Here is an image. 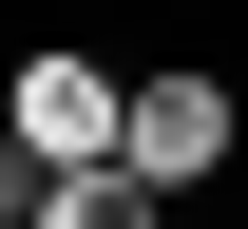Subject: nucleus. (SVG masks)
<instances>
[{
	"label": "nucleus",
	"instance_id": "nucleus-1",
	"mask_svg": "<svg viewBox=\"0 0 248 229\" xmlns=\"http://www.w3.org/2000/svg\"><path fill=\"white\" fill-rule=\"evenodd\" d=\"M0 134H19L38 172H115V153H134V76L95 58V38H19V76H0Z\"/></svg>",
	"mask_w": 248,
	"mask_h": 229
},
{
	"label": "nucleus",
	"instance_id": "nucleus-2",
	"mask_svg": "<svg viewBox=\"0 0 248 229\" xmlns=\"http://www.w3.org/2000/svg\"><path fill=\"white\" fill-rule=\"evenodd\" d=\"M229 153H248V96L210 58H153V76H134V172H153V191H210Z\"/></svg>",
	"mask_w": 248,
	"mask_h": 229
},
{
	"label": "nucleus",
	"instance_id": "nucleus-3",
	"mask_svg": "<svg viewBox=\"0 0 248 229\" xmlns=\"http://www.w3.org/2000/svg\"><path fill=\"white\" fill-rule=\"evenodd\" d=\"M38 229H172V191H153V172H58V191H38Z\"/></svg>",
	"mask_w": 248,
	"mask_h": 229
},
{
	"label": "nucleus",
	"instance_id": "nucleus-4",
	"mask_svg": "<svg viewBox=\"0 0 248 229\" xmlns=\"http://www.w3.org/2000/svg\"><path fill=\"white\" fill-rule=\"evenodd\" d=\"M38 191H58V172H38L19 134H0V229H38Z\"/></svg>",
	"mask_w": 248,
	"mask_h": 229
}]
</instances>
